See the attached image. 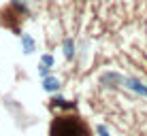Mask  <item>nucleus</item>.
Returning a JSON list of instances; mask_svg holds the SVG:
<instances>
[{"label":"nucleus","instance_id":"f257e3e1","mask_svg":"<svg viewBox=\"0 0 147 136\" xmlns=\"http://www.w3.org/2000/svg\"><path fill=\"white\" fill-rule=\"evenodd\" d=\"M43 89L47 94H55V92L62 89V83H60V79H55L53 74H51V77H45L43 79Z\"/></svg>","mask_w":147,"mask_h":136},{"label":"nucleus","instance_id":"7ed1b4c3","mask_svg":"<svg viewBox=\"0 0 147 136\" xmlns=\"http://www.w3.org/2000/svg\"><path fill=\"white\" fill-rule=\"evenodd\" d=\"M62 53H64V58H66L68 60V62H70V60H75V41H73V38H64V43H62Z\"/></svg>","mask_w":147,"mask_h":136},{"label":"nucleus","instance_id":"0eeeda50","mask_svg":"<svg viewBox=\"0 0 147 136\" xmlns=\"http://www.w3.org/2000/svg\"><path fill=\"white\" fill-rule=\"evenodd\" d=\"M13 4H24V0H13Z\"/></svg>","mask_w":147,"mask_h":136},{"label":"nucleus","instance_id":"423d86ee","mask_svg":"<svg viewBox=\"0 0 147 136\" xmlns=\"http://www.w3.org/2000/svg\"><path fill=\"white\" fill-rule=\"evenodd\" d=\"M98 136H111V134H109V130L105 128V125H98Z\"/></svg>","mask_w":147,"mask_h":136},{"label":"nucleus","instance_id":"20e7f679","mask_svg":"<svg viewBox=\"0 0 147 136\" xmlns=\"http://www.w3.org/2000/svg\"><path fill=\"white\" fill-rule=\"evenodd\" d=\"M53 62H55V60H53L51 53H43V55H40V64H43V66H49V68H51Z\"/></svg>","mask_w":147,"mask_h":136},{"label":"nucleus","instance_id":"f03ea898","mask_svg":"<svg viewBox=\"0 0 147 136\" xmlns=\"http://www.w3.org/2000/svg\"><path fill=\"white\" fill-rule=\"evenodd\" d=\"M22 51L26 55H32L36 51V41H34L30 34H22Z\"/></svg>","mask_w":147,"mask_h":136},{"label":"nucleus","instance_id":"39448f33","mask_svg":"<svg viewBox=\"0 0 147 136\" xmlns=\"http://www.w3.org/2000/svg\"><path fill=\"white\" fill-rule=\"evenodd\" d=\"M38 74H40V79L51 77V68H49V66H43V64H38Z\"/></svg>","mask_w":147,"mask_h":136}]
</instances>
